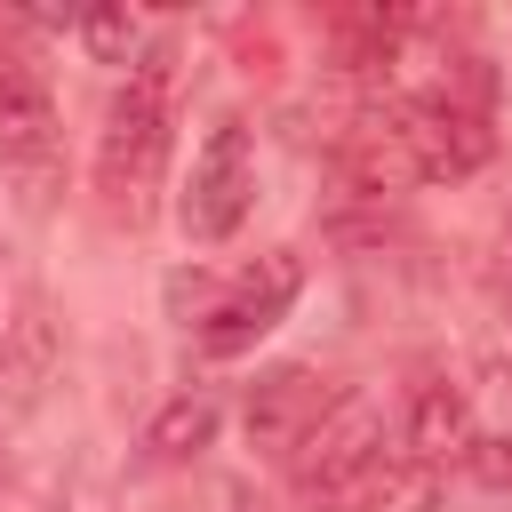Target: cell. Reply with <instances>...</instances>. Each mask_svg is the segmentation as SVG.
<instances>
[{
    "label": "cell",
    "mask_w": 512,
    "mask_h": 512,
    "mask_svg": "<svg viewBox=\"0 0 512 512\" xmlns=\"http://www.w3.org/2000/svg\"><path fill=\"white\" fill-rule=\"evenodd\" d=\"M392 456V432H384V408L376 400H336L328 408V424L288 456V488L304 496V504H320V512H336L376 464Z\"/></svg>",
    "instance_id": "7a4b0ae2"
},
{
    "label": "cell",
    "mask_w": 512,
    "mask_h": 512,
    "mask_svg": "<svg viewBox=\"0 0 512 512\" xmlns=\"http://www.w3.org/2000/svg\"><path fill=\"white\" fill-rule=\"evenodd\" d=\"M248 200H256L248 128H240V120H216L208 144L192 152V184H184V200H176V224H184V240L216 248V240H232V232L248 224Z\"/></svg>",
    "instance_id": "3957f363"
},
{
    "label": "cell",
    "mask_w": 512,
    "mask_h": 512,
    "mask_svg": "<svg viewBox=\"0 0 512 512\" xmlns=\"http://www.w3.org/2000/svg\"><path fill=\"white\" fill-rule=\"evenodd\" d=\"M216 424H224V408H216L208 392H176V400L144 424V448H152L160 464H184V456H200V448L216 440Z\"/></svg>",
    "instance_id": "8fae6325"
},
{
    "label": "cell",
    "mask_w": 512,
    "mask_h": 512,
    "mask_svg": "<svg viewBox=\"0 0 512 512\" xmlns=\"http://www.w3.org/2000/svg\"><path fill=\"white\" fill-rule=\"evenodd\" d=\"M488 296H496L504 320H512V232H504V248H496V264H488Z\"/></svg>",
    "instance_id": "5bb4252c"
},
{
    "label": "cell",
    "mask_w": 512,
    "mask_h": 512,
    "mask_svg": "<svg viewBox=\"0 0 512 512\" xmlns=\"http://www.w3.org/2000/svg\"><path fill=\"white\" fill-rule=\"evenodd\" d=\"M168 40H152L128 72V88L112 96L104 112V136H96V192L136 224L160 192V168H168Z\"/></svg>",
    "instance_id": "6da1fadb"
},
{
    "label": "cell",
    "mask_w": 512,
    "mask_h": 512,
    "mask_svg": "<svg viewBox=\"0 0 512 512\" xmlns=\"http://www.w3.org/2000/svg\"><path fill=\"white\" fill-rule=\"evenodd\" d=\"M80 48H88L96 64H136V56H144V24H136V8H120V0L88 8V16H80Z\"/></svg>",
    "instance_id": "7c38bea8"
},
{
    "label": "cell",
    "mask_w": 512,
    "mask_h": 512,
    "mask_svg": "<svg viewBox=\"0 0 512 512\" xmlns=\"http://www.w3.org/2000/svg\"><path fill=\"white\" fill-rule=\"evenodd\" d=\"M56 368H64V328L48 320V304H24L16 320H0V432H16L48 400Z\"/></svg>",
    "instance_id": "ba28073f"
},
{
    "label": "cell",
    "mask_w": 512,
    "mask_h": 512,
    "mask_svg": "<svg viewBox=\"0 0 512 512\" xmlns=\"http://www.w3.org/2000/svg\"><path fill=\"white\" fill-rule=\"evenodd\" d=\"M0 176H16V192H24L32 208H48V200H56V184H64L56 104H48L40 72H24V64L0 80Z\"/></svg>",
    "instance_id": "5b68a950"
},
{
    "label": "cell",
    "mask_w": 512,
    "mask_h": 512,
    "mask_svg": "<svg viewBox=\"0 0 512 512\" xmlns=\"http://www.w3.org/2000/svg\"><path fill=\"white\" fill-rule=\"evenodd\" d=\"M464 456H472V472H480L488 488H512V432H496V440H472Z\"/></svg>",
    "instance_id": "4fadbf2b"
},
{
    "label": "cell",
    "mask_w": 512,
    "mask_h": 512,
    "mask_svg": "<svg viewBox=\"0 0 512 512\" xmlns=\"http://www.w3.org/2000/svg\"><path fill=\"white\" fill-rule=\"evenodd\" d=\"M392 120H400V144H408V160H416L424 184H440V176L456 184V176L488 168V152H496L488 112L456 104L448 88H432V96H392Z\"/></svg>",
    "instance_id": "8992f818"
},
{
    "label": "cell",
    "mask_w": 512,
    "mask_h": 512,
    "mask_svg": "<svg viewBox=\"0 0 512 512\" xmlns=\"http://www.w3.org/2000/svg\"><path fill=\"white\" fill-rule=\"evenodd\" d=\"M400 448L416 456V464H448V456H464L472 448V400H464V384H448V376H416L408 384V400H400Z\"/></svg>",
    "instance_id": "9c48e42d"
},
{
    "label": "cell",
    "mask_w": 512,
    "mask_h": 512,
    "mask_svg": "<svg viewBox=\"0 0 512 512\" xmlns=\"http://www.w3.org/2000/svg\"><path fill=\"white\" fill-rule=\"evenodd\" d=\"M328 408H336L328 376L304 368V360H280V368H264V376L248 384L240 424H248V448H256V456H280V464H288V456L328 424Z\"/></svg>",
    "instance_id": "52a82bcc"
},
{
    "label": "cell",
    "mask_w": 512,
    "mask_h": 512,
    "mask_svg": "<svg viewBox=\"0 0 512 512\" xmlns=\"http://www.w3.org/2000/svg\"><path fill=\"white\" fill-rule=\"evenodd\" d=\"M296 288H304V256H296V248L256 256V264L200 312V352H208V360H240V352H256V336L280 328V312L296 304Z\"/></svg>",
    "instance_id": "277c9868"
},
{
    "label": "cell",
    "mask_w": 512,
    "mask_h": 512,
    "mask_svg": "<svg viewBox=\"0 0 512 512\" xmlns=\"http://www.w3.org/2000/svg\"><path fill=\"white\" fill-rule=\"evenodd\" d=\"M432 488H440V472L416 464L408 448H392V456H384V464H376L336 512H432Z\"/></svg>",
    "instance_id": "30bf717a"
}]
</instances>
